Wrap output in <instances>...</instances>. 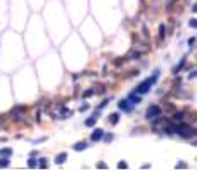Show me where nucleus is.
I'll use <instances>...</instances> for the list:
<instances>
[{
  "mask_svg": "<svg viewBox=\"0 0 197 171\" xmlns=\"http://www.w3.org/2000/svg\"><path fill=\"white\" fill-rule=\"evenodd\" d=\"M159 76H161V69H154V73L149 76V78H145L142 83H138L135 88H133V92L138 93V95H145V93H149L152 90V87L158 83Z\"/></svg>",
  "mask_w": 197,
  "mask_h": 171,
  "instance_id": "f257e3e1",
  "label": "nucleus"
},
{
  "mask_svg": "<svg viewBox=\"0 0 197 171\" xmlns=\"http://www.w3.org/2000/svg\"><path fill=\"white\" fill-rule=\"evenodd\" d=\"M175 135L180 136V138H183V140H192V138L197 136V128H194L192 124L182 121V123L175 124Z\"/></svg>",
  "mask_w": 197,
  "mask_h": 171,
  "instance_id": "f03ea898",
  "label": "nucleus"
},
{
  "mask_svg": "<svg viewBox=\"0 0 197 171\" xmlns=\"http://www.w3.org/2000/svg\"><path fill=\"white\" fill-rule=\"evenodd\" d=\"M24 114H26V107H24V105H16V107H12L9 116L12 121L21 123V121H24Z\"/></svg>",
  "mask_w": 197,
  "mask_h": 171,
  "instance_id": "7ed1b4c3",
  "label": "nucleus"
},
{
  "mask_svg": "<svg viewBox=\"0 0 197 171\" xmlns=\"http://www.w3.org/2000/svg\"><path fill=\"white\" fill-rule=\"evenodd\" d=\"M162 114V109H161V105L158 104H150L147 109H145V119H156L158 116H161Z\"/></svg>",
  "mask_w": 197,
  "mask_h": 171,
  "instance_id": "20e7f679",
  "label": "nucleus"
},
{
  "mask_svg": "<svg viewBox=\"0 0 197 171\" xmlns=\"http://www.w3.org/2000/svg\"><path fill=\"white\" fill-rule=\"evenodd\" d=\"M118 111H121V112H126V114H131L133 111H135V105L131 104L128 99H119V102H118Z\"/></svg>",
  "mask_w": 197,
  "mask_h": 171,
  "instance_id": "39448f33",
  "label": "nucleus"
},
{
  "mask_svg": "<svg viewBox=\"0 0 197 171\" xmlns=\"http://www.w3.org/2000/svg\"><path fill=\"white\" fill-rule=\"evenodd\" d=\"M99 119H101V111H95L93 114H90V116L85 119V126H87V128H93Z\"/></svg>",
  "mask_w": 197,
  "mask_h": 171,
  "instance_id": "423d86ee",
  "label": "nucleus"
},
{
  "mask_svg": "<svg viewBox=\"0 0 197 171\" xmlns=\"http://www.w3.org/2000/svg\"><path fill=\"white\" fill-rule=\"evenodd\" d=\"M104 128H95L93 126V130H92V133H90V142L92 144H97V142H101L102 140V135H104Z\"/></svg>",
  "mask_w": 197,
  "mask_h": 171,
  "instance_id": "0eeeda50",
  "label": "nucleus"
},
{
  "mask_svg": "<svg viewBox=\"0 0 197 171\" xmlns=\"http://www.w3.org/2000/svg\"><path fill=\"white\" fill-rule=\"evenodd\" d=\"M185 64H187V55H183V57H182V59L178 61V64H176V66L171 67V75H173V76H175V75H180V73L183 71Z\"/></svg>",
  "mask_w": 197,
  "mask_h": 171,
  "instance_id": "6e6552de",
  "label": "nucleus"
},
{
  "mask_svg": "<svg viewBox=\"0 0 197 171\" xmlns=\"http://www.w3.org/2000/svg\"><path fill=\"white\" fill-rule=\"evenodd\" d=\"M144 55V52H140V50H137V48H131L130 52L126 54V55H125V61H138V59H140V57Z\"/></svg>",
  "mask_w": 197,
  "mask_h": 171,
  "instance_id": "1a4fd4ad",
  "label": "nucleus"
},
{
  "mask_svg": "<svg viewBox=\"0 0 197 171\" xmlns=\"http://www.w3.org/2000/svg\"><path fill=\"white\" fill-rule=\"evenodd\" d=\"M168 118H170L173 123H182V121L185 119V111H176L175 109L173 112L170 114V116H168Z\"/></svg>",
  "mask_w": 197,
  "mask_h": 171,
  "instance_id": "9d476101",
  "label": "nucleus"
},
{
  "mask_svg": "<svg viewBox=\"0 0 197 171\" xmlns=\"http://www.w3.org/2000/svg\"><path fill=\"white\" fill-rule=\"evenodd\" d=\"M166 36H168L166 24H164V22H161V24L158 26V42H159V43H162V42L166 40Z\"/></svg>",
  "mask_w": 197,
  "mask_h": 171,
  "instance_id": "9b49d317",
  "label": "nucleus"
},
{
  "mask_svg": "<svg viewBox=\"0 0 197 171\" xmlns=\"http://www.w3.org/2000/svg\"><path fill=\"white\" fill-rule=\"evenodd\" d=\"M107 121H109L111 126H116V124L121 121V111H116V112H111L107 116Z\"/></svg>",
  "mask_w": 197,
  "mask_h": 171,
  "instance_id": "f8f14e48",
  "label": "nucleus"
},
{
  "mask_svg": "<svg viewBox=\"0 0 197 171\" xmlns=\"http://www.w3.org/2000/svg\"><path fill=\"white\" fill-rule=\"evenodd\" d=\"M126 99H128V100H130V102H131V104H133V105H135V107H137V105H138V104H140V102H142V95H138V93H135V92H133V90H131V92L128 93V97H126Z\"/></svg>",
  "mask_w": 197,
  "mask_h": 171,
  "instance_id": "ddd939ff",
  "label": "nucleus"
},
{
  "mask_svg": "<svg viewBox=\"0 0 197 171\" xmlns=\"http://www.w3.org/2000/svg\"><path fill=\"white\" fill-rule=\"evenodd\" d=\"M88 147H90V144H88V142H85V140L73 144V150H76V152H83V150L88 149Z\"/></svg>",
  "mask_w": 197,
  "mask_h": 171,
  "instance_id": "4468645a",
  "label": "nucleus"
},
{
  "mask_svg": "<svg viewBox=\"0 0 197 171\" xmlns=\"http://www.w3.org/2000/svg\"><path fill=\"white\" fill-rule=\"evenodd\" d=\"M71 116V111L66 107V105H61V109H59V114H55L57 119H68Z\"/></svg>",
  "mask_w": 197,
  "mask_h": 171,
  "instance_id": "2eb2a0df",
  "label": "nucleus"
},
{
  "mask_svg": "<svg viewBox=\"0 0 197 171\" xmlns=\"http://www.w3.org/2000/svg\"><path fill=\"white\" fill-rule=\"evenodd\" d=\"M66 161H68V154H66V152L57 154V156H55V159H54V162H55V164H59V166H61V164H64Z\"/></svg>",
  "mask_w": 197,
  "mask_h": 171,
  "instance_id": "dca6fc26",
  "label": "nucleus"
},
{
  "mask_svg": "<svg viewBox=\"0 0 197 171\" xmlns=\"http://www.w3.org/2000/svg\"><path fill=\"white\" fill-rule=\"evenodd\" d=\"M102 142H105V144H113L114 142V133L113 132H104V135H102Z\"/></svg>",
  "mask_w": 197,
  "mask_h": 171,
  "instance_id": "f3484780",
  "label": "nucleus"
},
{
  "mask_svg": "<svg viewBox=\"0 0 197 171\" xmlns=\"http://www.w3.org/2000/svg\"><path fill=\"white\" fill-rule=\"evenodd\" d=\"M113 100V97H105V99H102L101 100V104L97 105V111H102V109H105L107 105H109V102Z\"/></svg>",
  "mask_w": 197,
  "mask_h": 171,
  "instance_id": "a211bd4d",
  "label": "nucleus"
},
{
  "mask_svg": "<svg viewBox=\"0 0 197 171\" xmlns=\"http://www.w3.org/2000/svg\"><path fill=\"white\" fill-rule=\"evenodd\" d=\"M164 102H166V100H164ZM161 109H162V114H164V112H173V111H175V105H173V104H170V102H166V104H164V105H161Z\"/></svg>",
  "mask_w": 197,
  "mask_h": 171,
  "instance_id": "6ab92c4d",
  "label": "nucleus"
},
{
  "mask_svg": "<svg viewBox=\"0 0 197 171\" xmlns=\"http://www.w3.org/2000/svg\"><path fill=\"white\" fill-rule=\"evenodd\" d=\"M176 2H178V0H166V4H164V10H166V12H171L173 7L176 5Z\"/></svg>",
  "mask_w": 197,
  "mask_h": 171,
  "instance_id": "aec40b11",
  "label": "nucleus"
},
{
  "mask_svg": "<svg viewBox=\"0 0 197 171\" xmlns=\"http://www.w3.org/2000/svg\"><path fill=\"white\" fill-rule=\"evenodd\" d=\"M10 156H12V149H10V147L0 149V157H10Z\"/></svg>",
  "mask_w": 197,
  "mask_h": 171,
  "instance_id": "412c9836",
  "label": "nucleus"
},
{
  "mask_svg": "<svg viewBox=\"0 0 197 171\" xmlns=\"http://www.w3.org/2000/svg\"><path fill=\"white\" fill-rule=\"evenodd\" d=\"M95 95V92H93V88H87V90H83L81 92V99H90V97Z\"/></svg>",
  "mask_w": 197,
  "mask_h": 171,
  "instance_id": "4be33fe9",
  "label": "nucleus"
},
{
  "mask_svg": "<svg viewBox=\"0 0 197 171\" xmlns=\"http://www.w3.org/2000/svg\"><path fill=\"white\" fill-rule=\"evenodd\" d=\"M105 90H107V88H105L104 85H99V83L95 85V88H93V92H95L97 95H104V93H105Z\"/></svg>",
  "mask_w": 197,
  "mask_h": 171,
  "instance_id": "5701e85b",
  "label": "nucleus"
},
{
  "mask_svg": "<svg viewBox=\"0 0 197 171\" xmlns=\"http://www.w3.org/2000/svg\"><path fill=\"white\" fill-rule=\"evenodd\" d=\"M195 43H197V38H195V36H190V38L187 40V47H188V50H194V48H195Z\"/></svg>",
  "mask_w": 197,
  "mask_h": 171,
  "instance_id": "b1692460",
  "label": "nucleus"
},
{
  "mask_svg": "<svg viewBox=\"0 0 197 171\" xmlns=\"http://www.w3.org/2000/svg\"><path fill=\"white\" fill-rule=\"evenodd\" d=\"M28 168H38V159L36 157H28Z\"/></svg>",
  "mask_w": 197,
  "mask_h": 171,
  "instance_id": "393cba45",
  "label": "nucleus"
},
{
  "mask_svg": "<svg viewBox=\"0 0 197 171\" xmlns=\"http://www.w3.org/2000/svg\"><path fill=\"white\" fill-rule=\"evenodd\" d=\"M125 62H126V61H125V57H116V59H114V62H113V64H114V66H116V67H119V66H123Z\"/></svg>",
  "mask_w": 197,
  "mask_h": 171,
  "instance_id": "a878e982",
  "label": "nucleus"
},
{
  "mask_svg": "<svg viewBox=\"0 0 197 171\" xmlns=\"http://www.w3.org/2000/svg\"><path fill=\"white\" fill-rule=\"evenodd\" d=\"M187 24H188V28H192V30H197V18H190Z\"/></svg>",
  "mask_w": 197,
  "mask_h": 171,
  "instance_id": "bb28decb",
  "label": "nucleus"
},
{
  "mask_svg": "<svg viewBox=\"0 0 197 171\" xmlns=\"http://www.w3.org/2000/svg\"><path fill=\"white\" fill-rule=\"evenodd\" d=\"M10 164L9 157H0V168H7Z\"/></svg>",
  "mask_w": 197,
  "mask_h": 171,
  "instance_id": "cd10ccee",
  "label": "nucleus"
},
{
  "mask_svg": "<svg viewBox=\"0 0 197 171\" xmlns=\"http://www.w3.org/2000/svg\"><path fill=\"white\" fill-rule=\"evenodd\" d=\"M48 166V161L45 157H40L38 159V168H47Z\"/></svg>",
  "mask_w": 197,
  "mask_h": 171,
  "instance_id": "c85d7f7f",
  "label": "nucleus"
},
{
  "mask_svg": "<svg viewBox=\"0 0 197 171\" xmlns=\"http://www.w3.org/2000/svg\"><path fill=\"white\" fill-rule=\"evenodd\" d=\"M95 168H97V169H107L109 166H107V162H104V161H99V162L95 164Z\"/></svg>",
  "mask_w": 197,
  "mask_h": 171,
  "instance_id": "c756f323",
  "label": "nucleus"
},
{
  "mask_svg": "<svg viewBox=\"0 0 197 171\" xmlns=\"http://www.w3.org/2000/svg\"><path fill=\"white\" fill-rule=\"evenodd\" d=\"M142 36H144V40H149V28L145 26H142Z\"/></svg>",
  "mask_w": 197,
  "mask_h": 171,
  "instance_id": "7c9ffc66",
  "label": "nucleus"
},
{
  "mask_svg": "<svg viewBox=\"0 0 197 171\" xmlns=\"http://www.w3.org/2000/svg\"><path fill=\"white\" fill-rule=\"evenodd\" d=\"M175 168H178V169H185V168H188V164H187L185 161H178V162L175 164Z\"/></svg>",
  "mask_w": 197,
  "mask_h": 171,
  "instance_id": "2f4dec72",
  "label": "nucleus"
},
{
  "mask_svg": "<svg viewBox=\"0 0 197 171\" xmlns=\"http://www.w3.org/2000/svg\"><path fill=\"white\" fill-rule=\"evenodd\" d=\"M138 75H140V71H138V69H133V71H128L126 78H135V76H138Z\"/></svg>",
  "mask_w": 197,
  "mask_h": 171,
  "instance_id": "473e14b6",
  "label": "nucleus"
},
{
  "mask_svg": "<svg viewBox=\"0 0 197 171\" xmlns=\"http://www.w3.org/2000/svg\"><path fill=\"white\" fill-rule=\"evenodd\" d=\"M118 168H119V169H128V162L126 161H119L118 162Z\"/></svg>",
  "mask_w": 197,
  "mask_h": 171,
  "instance_id": "72a5a7b5",
  "label": "nucleus"
},
{
  "mask_svg": "<svg viewBox=\"0 0 197 171\" xmlns=\"http://www.w3.org/2000/svg\"><path fill=\"white\" fill-rule=\"evenodd\" d=\"M195 78H197V69H194L188 73V79H195Z\"/></svg>",
  "mask_w": 197,
  "mask_h": 171,
  "instance_id": "f704fd0d",
  "label": "nucleus"
},
{
  "mask_svg": "<svg viewBox=\"0 0 197 171\" xmlns=\"http://www.w3.org/2000/svg\"><path fill=\"white\" fill-rule=\"evenodd\" d=\"M88 109H90V104H83L80 107V112H85V111H88Z\"/></svg>",
  "mask_w": 197,
  "mask_h": 171,
  "instance_id": "c9c22d12",
  "label": "nucleus"
},
{
  "mask_svg": "<svg viewBox=\"0 0 197 171\" xmlns=\"http://www.w3.org/2000/svg\"><path fill=\"white\" fill-rule=\"evenodd\" d=\"M30 156H31V157H36V156H38V150H31Z\"/></svg>",
  "mask_w": 197,
  "mask_h": 171,
  "instance_id": "e433bc0d",
  "label": "nucleus"
},
{
  "mask_svg": "<svg viewBox=\"0 0 197 171\" xmlns=\"http://www.w3.org/2000/svg\"><path fill=\"white\" fill-rule=\"evenodd\" d=\"M192 12L197 14V2H195V4H192Z\"/></svg>",
  "mask_w": 197,
  "mask_h": 171,
  "instance_id": "4c0bfd02",
  "label": "nucleus"
},
{
  "mask_svg": "<svg viewBox=\"0 0 197 171\" xmlns=\"http://www.w3.org/2000/svg\"><path fill=\"white\" fill-rule=\"evenodd\" d=\"M81 78V75H73V81H76V79Z\"/></svg>",
  "mask_w": 197,
  "mask_h": 171,
  "instance_id": "58836bf2",
  "label": "nucleus"
}]
</instances>
